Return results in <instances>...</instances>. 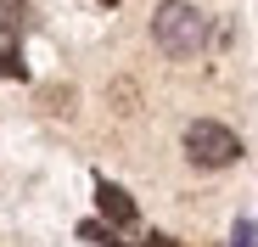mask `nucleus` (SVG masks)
<instances>
[{"instance_id": "f257e3e1", "label": "nucleus", "mask_w": 258, "mask_h": 247, "mask_svg": "<svg viewBox=\"0 0 258 247\" xmlns=\"http://www.w3.org/2000/svg\"><path fill=\"white\" fill-rule=\"evenodd\" d=\"M152 39L168 56H197L208 45V17L197 6H185V0H163L152 12Z\"/></svg>"}, {"instance_id": "f03ea898", "label": "nucleus", "mask_w": 258, "mask_h": 247, "mask_svg": "<svg viewBox=\"0 0 258 247\" xmlns=\"http://www.w3.org/2000/svg\"><path fill=\"white\" fill-rule=\"evenodd\" d=\"M185 157L197 169H230L241 157V135L213 124V118H197V124H185Z\"/></svg>"}, {"instance_id": "7ed1b4c3", "label": "nucleus", "mask_w": 258, "mask_h": 247, "mask_svg": "<svg viewBox=\"0 0 258 247\" xmlns=\"http://www.w3.org/2000/svg\"><path fill=\"white\" fill-rule=\"evenodd\" d=\"M96 202H101V219L107 225H135V197L112 180H96Z\"/></svg>"}, {"instance_id": "20e7f679", "label": "nucleus", "mask_w": 258, "mask_h": 247, "mask_svg": "<svg viewBox=\"0 0 258 247\" xmlns=\"http://www.w3.org/2000/svg\"><path fill=\"white\" fill-rule=\"evenodd\" d=\"M23 56H17V39L12 34H0V79H23Z\"/></svg>"}, {"instance_id": "39448f33", "label": "nucleus", "mask_w": 258, "mask_h": 247, "mask_svg": "<svg viewBox=\"0 0 258 247\" xmlns=\"http://www.w3.org/2000/svg\"><path fill=\"white\" fill-rule=\"evenodd\" d=\"M79 236L90 241V247H118V236H112V225H101V219H84V225H79Z\"/></svg>"}, {"instance_id": "423d86ee", "label": "nucleus", "mask_w": 258, "mask_h": 247, "mask_svg": "<svg viewBox=\"0 0 258 247\" xmlns=\"http://www.w3.org/2000/svg\"><path fill=\"white\" fill-rule=\"evenodd\" d=\"M230 247H258V219H236V230H230Z\"/></svg>"}, {"instance_id": "0eeeda50", "label": "nucleus", "mask_w": 258, "mask_h": 247, "mask_svg": "<svg viewBox=\"0 0 258 247\" xmlns=\"http://www.w3.org/2000/svg\"><path fill=\"white\" fill-rule=\"evenodd\" d=\"M146 247H180L174 236H146Z\"/></svg>"}, {"instance_id": "6e6552de", "label": "nucleus", "mask_w": 258, "mask_h": 247, "mask_svg": "<svg viewBox=\"0 0 258 247\" xmlns=\"http://www.w3.org/2000/svg\"><path fill=\"white\" fill-rule=\"evenodd\" d=\"M101 6H118V0H101Z\"/></svg>"}]
</instances>
